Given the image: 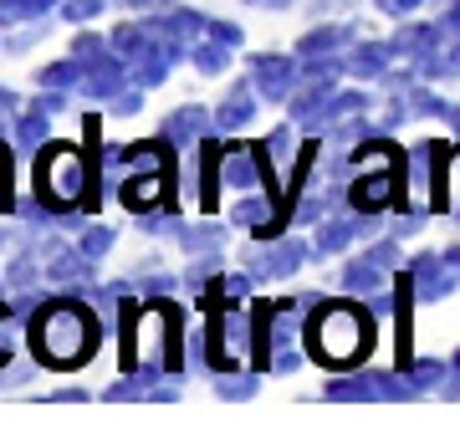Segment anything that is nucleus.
Returning a JSON list of instances; mask_svg holds the SVG:
<instances>
[{
    "label": "nucleus",
    "mask_w": 460,
    "mask_h": 429,
    "mask_svg": "<svg viewBox=\"0 0 460 429\" xmlns=\"http://www.w3.org/2000/svg\"><path fill=\"white\" fill-rule=\"evenodd\" d=\"M368 256H374V261H384V266H394V261H399V250L389 246V241H384V246H374V250H368Z\"/></svg>",
    "instance_id": "nucleus-21"
},
{
    "label": "nucleus",
    "mask_w": 460,
    "mask_h": 429,
    "mask_svg": "<svg viewBox=\"0 0 460 429\" xmlns=\"http://www.w3.org/2000/svg\"><path fill=\"white\" fill-rule=\"evenodd\" d=\"M307 347H313L317 363H328V368L358 363L363 353L374 347V317L363 312L358 302H328L307 322Z\"/></svg>",
    "instance_id": "nucleus-2"
},
{
    "label": "nucleus",
    "mask_w": 460,
    "mask_h": 429,
    "mask_svg": "<svg viewBox=\"0 0 460 429\" xmlns=\"http://www.w3.org/2000/svg\"><path fill=\"white\" fill-rule=\"evenodd\" d=\"M220 47H226V41H220ZM220 47H199V51H195V66H199V72H210V77H215V72H226V51H220Z\"/></svg>",
    "instance_id": "nucleus-12"
},
{
    "label": "nucleus",
    "mask_w": 460,
    "mask_h": 429,
    "mask_svg": "<svg viewBox=\"0 0 460 429\" xmlns=\"http://www.w3.org/2000/svg\"><path fill=\"white\" fill-rule=\"evenodd\" d=\"M302 256H307V246H296V241H287V246L281 250H271V256H266V276H281V271H296V266H302Z\"/></svg>",
    "instance_id": "nucleus-8"
},
{
    "label": "nucleus",
    "mask_w": 460,
    "mask_h": 429,
    "mask_svg": "<svg viewBox=\"0 0 460 429\" xmlns=\"http://www.w3.org/2000/svg\"><path fill=\"white\" fill-rule=\"evenodd\" d=\"M66 16L72 21H93L98 16V0H66Z\"/></svg>",
    "instance_id": "nucleus-19"
},
{
    "label": "nucleus",
    "mask_w": 460,
    "mask_h": 429,
    "mask_svg": "<svg viewBox=\"0 0 460 429\" xmlns=\"http://www.w3.org/2000/svg\"><path fill=\"white\" fill-rule=\"evenodd\" d=\"M0 113H16V92L11 87H0Z\"/></svg>",
    "instance_id": "nucleus-22"
},
{
    "label": "nucleus",
    "mask_w": 460,
    "mask_h": 429,
    "mask_svg": "<svg viewBox=\"0 0 460 429\" xmlns=\"http://www.w3.org/2000/svg\"><path fill=\"white\" fill-rule=\"evenodd\" d=\"M36 195L47 199L51 210H72V205H87L93 210V169H87V153L72 149V144H51L36 159Z\"/></svg>",
    "instance_id": "nucleus-4"
},
{
    "label": "nucleus",
    "mask_w": 460,
    "mask_h": 429,
    "mask_svg": "<svg viewBox=\"0 0 460 429\" xmlns=\"http://www.w3.org/2000/svg\"><path fill=\"white\" fill-rule=\"evenodd\" d=\"M108 246H113V231H87V241H83V261H98V256H108Z\"/></svg>",
    "instance_id": "nucleus-13"
},
{
    "label": "nucleus",
    "mask_w": 460,
    "mask_h": 429,
    "mask_svg": "<svg viewBox=\"0 0 460 429\" xmlns=\"http://www.w3.org/2000/svg\"><path fill=\"white\" fill-rule=\"evenodd\" d=\"M450 368H456V373H460V353H456V363H450Z\"/></svg>",
    "instance_id": "nucleus-26"
},
{
    "label": "nucleus",
    "mask_w": 460,
    "mask_h": 429,
    "mask_svg": "<svg viewBox=\"0 0 460 429\" xmlns=\"http://www.w3.org/2000/svg\"><path fill=\"white\" fill-rule=\"evenodd\" d=\"M445 373V363H414L410 368V383H435Z\"/></svg>",
    "instance_id": "nucleus-18"
},
{
    "label": "nucleus",
    "mask_w": 460,
    "mask_h": 429,
    "mask_svg": "<svg viewBox=\"0 0 460 429\" xmlns=\"http://www.w3.org/2000/svg\"><path fill=\"white\" fill-rule=\"evenodd\" d=\"M93 347H98V322L72 297H57L31 322V353L47 368H77L93 358Z\"/></svg>",
    "instance_id": "nucleus-1"
},
{
    "label": "nucleus",
    "mask_w": 460,
    "mask_h": 429,
    "mask_svg": "<svg viewBox=\"0 0 460 429\" xmlns=\"http://www.w3.org/2000/svg\"><path fill=\"white\" fill-rule=\"evenodd\" d=\"M199 123H205V108H180V113L164 123V133H169V138H184V133H195Z\"/></svg>",
    "instance_id": "nucleus-10"
},
{
    "label": "nucleus",
    "mask_w": 460,
    "mask_h": 429,
    "mask_svg": "<svg viewBox=\"0 0 460 429\" xmlns=\"http://www.w3.org/2000/svg\"><path fill=\"white\" fill-rule=\"evenodd\" d=\"M374 5L384 16H414V11H420V0H374Z\"/></svg>",
    "instance_id": "nucleus-16"
},
{
    "label": "nucleus",
    "mask_w": 460,
    "mask_h": 429,
    "mask_svg": "<svg viewBox=\"0 0 460 429\" xmlns=\"http://www.w3.org/2000/svg\"><path fill=\"white\" fill-rule=\"evenodd\" d=\"M256 87H261L266 98H287V87H292V62H287V57H256Z\"/></svg>",
    "instance_id": "nucleus-5"
},
{
    "label": "nucleus",
    "mask_w": 460,
    "mask_h": 429,
    "mask_svg": "<svg viewBox=\"0 0 460 429\" xmlns=\"http://www.w3.org/2000/svg\"><path fill=\"white\" fill-rule=\"evenodd\" d=\"M440 118H445V123H450V133H460V108H445Z\"/></svg>",
    "instance_id": "nucleus-24"
},
{
    "label": "nucleus",
    "mask_w": 460,
    "mask_h": 429,
    "mask_svg": "<svg viewBox=\"0 0 460 429\" xmlns=\"http://www.w3.org/2000/svg\"><path fill=\"white\" fill-rule=\"evenodd\" d=\"M389 51H394V47H358L353 57H348V72H358V77H378V72L389 66V62H384Z\"/></svg>",
    "instance_id": "nucleus-7"
},
{
    "label": "nucleus",
    "mask_w": 460,
    "mask_h": 429,
    "mask_svg": "<svg viewBox=\"0 0 460 429\" xmlns=\"http://www.w3.org/2000/svg\"><path fill=\"white\" fill-rule=\"evenodd\" d=\"M220 128H241V123H251V98H246V87H235L230 92V102L220 108V118H215Z\"/></svg>",
    "instance_id": "nucleus-9"
},
{
    "label": "nucleus",
    "mask_w": 460,
    "mask_h": 429,
    "mask_svg": "<svg viewBox=\"0 0 460 429\" xmlns=\"http://www.w3.org/2000/svg\"><path fill=\"white\" fill-rule=\"evenodd\" d=\"M0 210H11V159L0 149Z\"/></svg>",
    "instance_id": "nucleus-17"
},
{
    "label": "nucleus",
    "mask_w": 460,
    "mask_h": 429,
    "mask_svg": "<svg viewBox=\"0 0 460 429\" xmlns=\"http://www.w3.org/2000/svg\"><path fill=\"white\" fill-rule=\"evenodd\" d=\"M11 358V343H5V307H0V363Z\"/></svg>",
    "instance_id": "nucleus-23"
},
{
    "label": "nucleus",
    "mask_w": 460,
    "mask_h": 429,
    "mask_svg": "<svg viewBox=\"0 0 460 429\" xmlns=\"http://www.w3.org/2000/svg\"><path fill=\"white\" fill-rule=\"evenodd\" d=\"M384 271H389L384 261H374V256H363V261H353V266H348V286H353V292H374V286H384Z\"/></svg>",
    "instance_id": "nucleus-6"
},
{
    "label": "nucleus",
    "mask_w": 460,
    "mask_h": 429,
    "mask_svg": "<svg viewBox=\"0 0 460 429\" xmlns=\"http://www.w3.org/2000/svg\"><path fill=\"white\" fill-rule=\"evenodd\" d=\"M445 261H450V271H460V246L450 250V256H445Z\"/></svg>",
    "instance_id": "nucleus-25"
},
{
    "label": "nucleus",
    "mask_w": 460,
    "mask_h": 429,
    "mask_svg": "<svg viewBox=\"0 0 460 429\" xmlns=\"http://www.w3.org/2000/svg\"><path fill=\"white\" fill-rule=\"evenodd\" d=\"M205 31H210L215 41H226V47H235V41H241V31H235V26H226V21H210Z\"/></svg>",
    "instance_id": "nucleus-20"
},
{
    "label": "nucleus",
    "mask_w": 460,
    "mask_h": 429,
    "mask_svg": "<svg viewBox=\"0 0 460 429\" xmlns=\"http://www.w3.org/2000/svg\"><path fill=\"white\" fill-rule=\"evenodd\" d=\"M338 41H343V31H313L307 41H302V51H332Z\"/></svg>",
    "instance_id": "nucleus-15"
},
{
    "label": "nucleus",
    "mask_w": 460,
    "mask_h": 429,
    "mask_svg": "<svg viewBox=\"0 0 460 429\" xmlns=\"http://www.w3.org/2000/svg\"><path fill=\"white\" fill-rule=\"evenodd\" d=\"M51 0H0V21H21V16H41Z\"/></svg>",
    "instance_id": "nucleus-11"
},
{
    "label": "nucleus",
    "mask_w": 460,
    "mask_h": 429,
    "mask_svg": "<svg viewBox=\"0 0 460 429\" xmlns=\"http://www.w3.org/2000/svg\"><path fill=\"white\" fill-rule=\"evenodd\" d=\"M399 174H404V153L394 144H384L378 133H368V144L358 149V179H353V210L358 214H384L399 205Z\"/></svg>",
    "instance_id": "nucleus-3"
},
{
    "label": "nucleus",
    "mask_w": 460,
    "mask_h": 429,
    "mask_svg": "<svg viewBox=\"0 0 460 429\" xmlns=\"http://www.w3.org/2000/svg\"><path fill=\"white\" fill-rule=\"evenodd\" d=\"M21 144H41V138H47V118H41V108H36L31 118H21Z\"/></svg>",
    "instance_id": "nucleus-14"
}]
</instances>
